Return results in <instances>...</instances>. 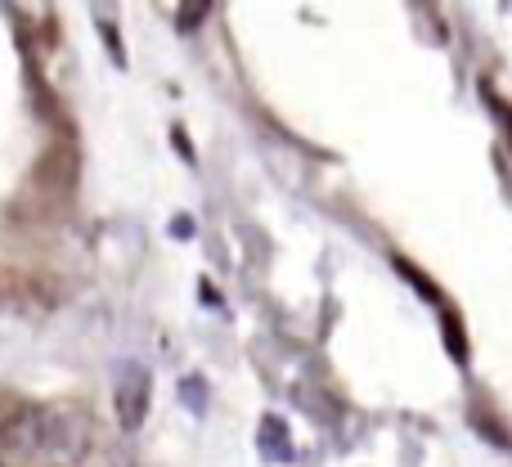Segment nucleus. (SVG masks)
<instances>
[{"label": "nucleus", "mask_w": 512, "mask_h": 467, "mask_svg": "<svg viewBox=\"0 0 512 467\" xmlns=\"http://www.w3.org/2000/svg\"><path fill=\"white\" fill-rule=\"evenodd\" d=\"M86 441H90V423H86L81 409H72V405L36 409V445H32V454L54 459V463H68V459H81Z\"/></svg>", "instance_id": "nucleus-1"}, {"label": "nucleus", "mask_w": 512, "mask_h": 467, "mask_svg": "<svg viewBox=\"0 0 512 467\" xmlns=\"http://www.w3.org/2000/svg\"><path fill=\"white\" fill-rule=\"evenodd\" d=\"M149 400H153V378L140 360H122L117 364V378H113V405H117V423L126 432L149 418Z\"/></svg>", "instance_id": "nucleus-2"}, {"label": "nucleus", "mask_w": 512, "mask_h": 467, "mask_svg": "<svg viewBox=\"0 0 512 467\" xmlns=\"http://www.w3.org/2000/svg\"><path fill=\"white\" fill-rule=\"evenodd\" d=\"M36 180H45L54 189H72V180H77V149L72 144H54L41 158V167H36Z\"/></svg>", "instance_id": "nucleus-3"}, {"label": "nucleus", "mask_w": 512, "mask_h": 467, "mask_svg": "<svg viewBox=\"0 0 512 467\" xmlns=\"http://www.w3.org/2000/svg\"><path fill=\"white\" fill-rule=\"evenodd\" d=\"M180 396H185L189 405L198 409V414H203V409H207V387H203V382H198V378H185V382H180Z\"/></svg>", "instance_id": "nucleus-4"}, {"label": "nucleus", "mask_w": 512, "mask_h": 467, "mask_svg": "<svg viewBox=\"0 0 512 467\" xmlns=\"http://www.w3.org/2000/svg\"><path fill=\"white\" fill-rule=\"evenodd\" d=\"M445 333H450V355H454V360H463L468 351H463V328H459V319H445Z\"/></svg>", "instance_id": "nucleus-5"}, {"label": "nucleus", "mask_w": 512, "mask_h": 467, "mask_svg": "<svg viewBox=\"0 0 512 467\" xmlns=\"http://www.w3.org/2000/svg\"><path fill=\"white\" fill-rule=\"evenodd\" d=\"M198 14H207V5H189V9H180V27H198Z\"/></svg>", "instance_id": "nucleus-6"}, {"label": "nucleus", "mask_w": 512, "mask_h": 467, "mask_svg": "<svg viewBox=\"0 0 512 467\" xmlns=\"http://www.w3.org/2000/svg\"><path fill=\"white\" fill-rule=\"evenodd\" d=\"M171 230H176V238H194V221H189V216L185 221H171Z\"/></svg>", "instance_id": "nucleus-7"}]
</instances>
